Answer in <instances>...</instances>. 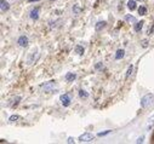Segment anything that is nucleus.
I'll list each match as a JSON object with an SVG mask.
<instances>
[{
    "label": "nucleus",
    "instance_id": "f257e3e1",
    "mask_svg": "<svg viewBox=\"0 0 154 144\" xmlns=\"http://www.w3.org/2000/svg\"><path fill=\"white\" fill-rule=\"evenodd\" d=\"M153 102H154V95H153V93H148V95H146V96H143L142 98H141V102H140L141 108H147V107H149Z\"/></svg>",
    "mask_w": 154,
    "mask_h": 144
},
{
    "label": "nucleus",
    "instance_id": "f03ea898",
    "mask_svg": "<svg viewBox=\"0 0 154 144\" xmlns=\"http://www.w3.org/2000/svg\"><path fill=\"white\" fill-rule=\"evenodd\" d=\"M92 141H95V135H92L90 132H85L79 137V142L81 143H89Z\"/></svg>",
    "mask_w": 154,
    "mask_h": 144
},
{
    "label": "nucleus",
    "instance_id": "7ed1b4c3",
    "mask_svg": "<svg viewBox=\"0 0 154 144\" xmlns=\"http://www.w3.org/2000/svg\"><path fill=\"white\" fill-rule=\"evenodd\" d=\"M17 44H18V46H21V47H27L28 44H29L28 37H25V35H21V37L18 38V40H17Z\"/></svg>",
    "mask_w": 154,
    "mask_h": 144
},
{
    "label": "nucleus",
    "instance_id": "20e7f679",
    "mask_svg": "<svg viewBox=\"0 0 154 144\" xmlns=\"http://www.w3.org/2000/svg\"><path fill=\"white\" fill-rule=\"evenodd\" d=\"M55 85H56V82H55V81H49V82H46V84H44L42 87L44 89V91L46 92V93H50V92H52V91H54Z\"/></svg>",
    "mask_w": 154,
    "mask_h": 144
},
{
    "label": "nucleus",
    "instance_id": "39448f33",
    "mask_svg": "<svg viewBox=\"0 0 154 144\" xmlns=\"http://www.w3.org/2000/svg\"><path fill=\"white\" fill-rule=\"evenodd\" d=\"M60 101H61V103L63 104V107H68V105L70 104V97H69L68 93H64V95L61 96V97H60Z\"/></svg>",
    "mask_w": 154,
    "mask_h": 144
},
{
    "label": "nucleus",
    "instance_id": "423d86ee",
    "mask_svg": "<svg viewBox=\"0 0 154 144\" xmlns=\"http://www.w3.org/2000/svg\"><path fill=\"white\" fill-rule=\"evenodd\" d=\"M106 27H107V22H106V21H100V22L96 23L95 30H96V32H102V30H103Z\"/></svg>",
    "mask_w": 154,
    "mask_h": 144
},
{
    "label": "nucleus",
    "instance_id": "0eeeda50",
    "mask_svg": "<svg viewBox=\"0 0 154 144\" xmlns=\"http://www.w3.org/2000/svg\"><path fill=\"white\" fill-rule=\"evenodd\" d=\"M39 12H40V7H34L32 11H30V18L37 21L39 18Z\"/></svg>",
    "mask_w": 154,
    "mask_h": 144
},
{
    "label": "nucleus",
    "instance_id": "6e6552de",
    "mask_svg": "<svg viewBox=\"0 0 154 144\" xmlns=\"http://www.w3.org/2000/svg\"><path fill=\"white\" fill-rule=\"evenodd\" d=\"M0 9H1V12H6L9 11L10 9V5L7 1H5V0H0Z\"/></svg>",
    "mask_w": 154,
    "mask_h": 144
},
{
    "label": "nucleus",
    "instance_id": "1a4fd4ad",
    "mask_svg": "<svg viewBox=\"0 0 154 144\" xmlns=\"http://www.w3.org/2000/svg\"><path fill=\"white\" fill-rule=\"evenodd\" d=\"M143 24H145L143 21H141V22H136L135 25H133V30H135L136 33H140L142 30V28H143Z\"/></svg>",
    "mask_w": 154,
    "mask_h": 144
},
{
    "label": "nucleus",
    "instance_id": "9d476101",
    "mask_svg": "<svg viewBox=\"0 0 154 144\" xmlns=\"http://www.w3.org/2000/svg\"><path fill=\"white\" fill-rule=\"evenodd\" d=\"M64 79H66L67 82H73L76 79V75L74 73H67L66 76H64Z\"/></svg>",
    "mask_w": 154,
    "mask_h": 144
},
{
    "label": "nucleus",
    "instance_id": "9b49d317",
    "mask_svg": "<svg viewBox=\"0 0 154 144\" xmlns=\"http://www.w3.org/2000/svg\"><path fill=\"white\" fill-rule=\"evenodd\" d=\"M74 51H75V53H76V55L83 56L84 52H85V49L83 47V46H80V45H76V46H75V49H74Z\"/></svg>",
    "mask_w": 154,
    "mask_h": 144
},
{
    "label": "nucleus",
    "instance_id": "f8f14e48",
    "mask_svg": "<svg viewBox=\"0 0 154 144\" xmlns=\"http://www.w3.org/2000/svg\"><path fill=\"white\" fill-rule=\"evenodd\" d=\"M124 55H125V51L123 50V49H119L115 52V59L117 61H119V59H121L123 57H124Z\"/></svg>",
    "mask_w": 154,
    "mask_h": 144
},
{
    "label": "nucleus",
    "instance_id": "ddd939ff",
    "mask_svg": "<svg viewBox=\"0 0 154 144\" xmlns=\"http://www.w3.org/2000/svg\"><path fill=\"white\" fill-rule=\"evenodd\" d=\"M127 7H129V10H131V11L136 10L137 9V5H136L135 0H129V1H127Z\"/></svg>",
    "mask_w": 154,
    "mask_h": 144
},
{
    "label": "nucleus",
    "instance_id": "4468645a",
    "mask_svg": "<svg viewBox=\"0 0 154 144\" xmlns=\"http://www.w3.org/2000/svg\"><path fill=\"white\" fill-rule=\"evenodd\" d=\"M125 21H126V22H129V23H136L137 22L136 17L131 16V15H126V16H125Z\"/></svg>",
    "mask_w": 154,
    "mask_h": 144
},
{
    "label": "nucleus",
    "instance_id": "2eb2a0df",
    "mask_svg": "<svg viewBox=\"0 0 154 144\" xmlns=\"http://www.w3.org/2000/svg\"><path fill=\"white\" fill-rule=\"evenodd\" d=\"M138 13H140L141 16H146V15H147L146 6H140V7H138Z\"/></svg>",
    "mask_w": 154,
    "mask_h": 144
},
{
    "label": "nucleus",
    "instance_id": "dca6fc26",
    "mask_svg": "<svg viewBox=\"0 0 154 144\" xmlns=\"http://www.w3.org/2000/svg\"><path fill=\"white\" fill-rule=\"evenodd\" d=\"M79 97H80V98L86 99V98L89 97V93H88L86 91H84V90H80V91H79Z\"/></svg>",
    "mask_w": 154,
    "mask_h": 144
},
{
    "label": "nucleus",
    "instance_id": "f3484780",
    "mask_svg": "<svg viewBox=\"0 0 154 144\" xmlns=\"http://www.w3.org/2000/svg\"><path fill=\"white\" fill-rule=\"evenodd\" d=\"M153 125H154V115H153L152 117H149V120H148V126H147V131H149L151 128L153 127Z\"/></svg>",
    "mask_w": 154,
    "mask_h": 144
},
{
    "label": "nucleus",
    "instance_id": "a211bd4d",
    "mask_svg": "<svg viewBox=\"0 0 154 144\" xmlns=\"http://www.w3.org/2000/svg\"><path fill=\"white\" fill-rule=\"evenodd\" d=\"M22 98H21V96H16L15 97V99H13V102H12V104H11V107H16L18 103H19V101H21Z\"/></svg>",
    "mask_w": 154,
    "mask_h": 144
},
{
    "label": "nucleus",
    "instance_id": "6ab92c4d",
    "mask_svg": "<svg viewBox=\"0 0 154 144\" xmlns=\"http://www.w3.org/2000/svg\"><path fill=\"white\" fill-rule=\"evenodd\" d=\"M18 119H19L18 115H11V116L9 117V121H10V122H16Z\"/></svg>",
    "mask_w": 154,
    "mask_h": 144
},
{
    "label": "nucleus",
    "instance_id": "aec40b11",
    "mask_svg": "<svg viewBox=\"0 0 154 144\" xmlns=\"http://www.w3.org/2000/svg\"><path fill=\"white\" fill-rule=\"evenodd\" d=\"M95 69H96V70H102V69H103V63H102V62H98V63H96V64H95Z\"/></svg>",
    "mask_w": 154,
    "mask_h": 144
},
{
    "label": "nucleus",
    "instance_id": "412c9836",
    "mask_svg": "<svg viewBox=\"0 0 154 144\" xmlns=\"http://www.w3.org/2000/svg\"><path fill=\"white\" fill-rule=\"evenodd\" d=\"M132 70H133V65L131 64V65L129 67V69H127V71H126V79L130 78V75L132 74Z\"/></svg>",
    "mask_w": 154,
    "mask_h": 144
},
{
    "label": "nucleus",
    "instance_id": "4be33fe9",
    "mask_svg": "<svg viewBox=\"0 0 154 144\" xmlns=\"http://www.w3.org/2000/svg\"><path fill=\"white\" fill-rule=\"evenodd\" d=\"M80 11H81V9L78 6V5H74V6H73V12H74L75 15H78Z\"/></svg>",
    "mask_w": 154,
    "mask_h": 144
},
{
    "label": "nucleus",
    "instance_id": "5701e85b",
    "mask_svg": "<svg viewBox=\"0 0 154 144\" xmlns=\"http://www.w3.org/2000/svg\"><path fill=\"white\" fill-rule=\"evenodd\" d=\"M110 132H112L110 130H107V131H104V132H100V133H98V135H97V136H98V137H103V136H107V135H109Z\"/></svg>",
    "mask_w": 154,
    "mask_h": 144
},
{
    "label": "nucleus",
    "instance_id": "b1692460",
    "mask_svg": "<svg viewBox=\"0 0 154 144\" xmlns=\"http://www.w3.org/2000/svg\"><path fill=\"white\" fill-rule=\"evenodd\" d=\"M141 44H142V47H147V46H148V40H142L141 41Z\"/></svg>",
    "mask_w": 154,
    "mask_h": 144
},
{
    "label": "nucleus",
    "instance_id": "393cba45",
    "mask_svg": "<svg viewBox=\"0 0 154 144\" xmlns=\"http://www.w3.org/2000/svg\"><path fill=\"white\" fill-rule=\"evenodd\" d=\"M74 142H75V139H74L73 137H68V139H67V143H68V144H72V143H74Z\"/></svg>",
    "mask_w": 154,
    "mask_h": 144
},
{
    "label": "nucleus",
    "instance_id": "a878e982",
    "mask_svg": "<svg viewBox=\"0 0 154 144\" xmlns=\"http://www.w3.org/2000/svg\"><path fill=\"white\" fill-rule=\"evenodd\" d=\"M143 139H145V136H142V137H140V138H137L136 143H137V144H140V143H142V142H143Z\"/></svg>",
    "mask_w": 154,
    "mask_h": 144
},
{
    "label": "nucleus",
    "instance_id": "bb28decb",
    "mask_svg": "<svg viewBox=\"0 0 154 144\" xmlns=\"http://www.w3.org/2000/svg\"><path fill=\"white\" fill-rule=\"evenodd\" d=\"M28 1H29V3H33V1L35 3V1H40V0H28Z\"/></svg>",
    "mask_w": 154,
    "mask_h": 144
},
{
    "label": "nucleus",
    "instance_id": "cd10ccee",
    "mask_svg": "<svg viewBox=\"0 0 154 144\" xmlns=\"http://www.w3.org/2000/svg\"><path fill=\"white\" fill-rule=\"evenodd\" d=\"M138 1H145V0H138Z\"/></svg>",
    "mask_w": 154,
    "mask_h": 144
},
{
    "label": "nucleus",
    "instance_id": "c85d7f7f",
    "mask_svg": "<svg viewBox=\"0 0 154 144\" xmlns=\"http://www.w3.org/2000/svg\"><path fill=\"white\" fill-rule=\"evenodd\" d=\"M51 1H54V0H51Z\"/></svg>",
    "mask_w": 154,
    "mask_h": 144
}]
</instances>
